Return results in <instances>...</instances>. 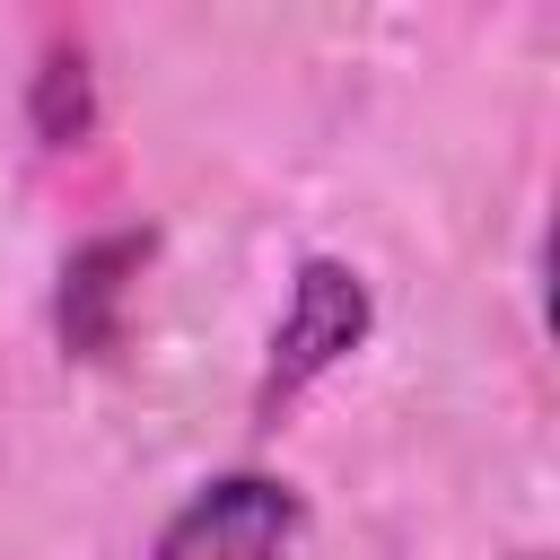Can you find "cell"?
Returning a JSON list of instances; mask_svg holds the SVG:
<instances>
[{
	"instance_id": "obj_3",
	"label": "cell",
	"mask_w": 560,
	"mask_h": 560,
	"mask_svg": "<svg viewBox=\"0 0 560 560\" xmlns=\"http://www.w3.org/2000/svg\"><path fill=\"white\" fill-rule=\"evenodd\" d=\"M149 254H158L149 228H105V236H88V245L61 262L52 332H61L70 359H114V350H122V315H131V289H140Z\"/></svg>"
},
{
	"instance_id": "obj_1",
	"label": "cell",
	"mask_w": 560,
	"mask_h": 560,
	"mask_svg": "<svg viewBox=\"0 0 560 560\" xmlns=\"http://www.w3.org/2000/svg\"><path fill=\"white\" fill-rule=\"evenodd\" d=\"M368 324H376V298H368V280L341 262V254H306L298 271H289V298H280V324H271V350H262V411L271 402H289V394H306L324 368H341L359 341H368Z\"/></svg>"
},
{
	"instance_id": "obj_4",
	"label": "cell",
	"mask_w": 560,
	"mask_h": 560,
	"mask_svg": "<svg viewBox=\"0 0 560 560\" xmlns=\"http://www.w3.org/2000/svg\"><path fill=\"white\" fill-rule=\"evenodd\" d=\"M26 131L44 149H88L96 131V70H88V44L79 35H52L26 70Z\"/></svg>"
},
{
	"instance_id": "obj_2",
	"label": "cell",
	"mask_w": 560,
	"mask_h": 560,
	"mask_svg": "<svg viewBox=\"0 0 560 560\" xmlns=\"http://www.w3.org/2000/svg\"><path fill=\"white\" fill-rule=\"evenodd\" d=\"M298 490L280 472H219L201 481L149 542V560H289Z\"/></svg>"
}]
</instances>
